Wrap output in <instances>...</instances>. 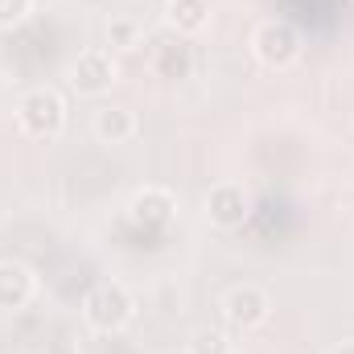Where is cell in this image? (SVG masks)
Listing matches in <instances>:
<instances>
[{
	"instance_id": "obj_1",
	"label": "cell",
	"mask_w": 354,
	"mask_h": 354,
	"mask_svg": "<svg viewBox=\"0 0 354 354\" xmlns=\"http://www.w3.org/2000/svg\"><path fill=\"white\" fill-rule=\"evenodd\" d=\"M83 322H87L91 334H103V338L124 334L136 322V297H132V288L120 284V280H99L83 297Z\"/></svg>"
},
{
	"instance_id": "obj_2",
	"label": "cell",
	"mask_w": 354,
	"mask_h": 354,
	"mask_svg": "<svg viewBox=\"0 0 354 354\" xmlns=\"http://www.w3.org/2000/svg\"><path fill=\"white\" fill-rule=\"evenodd\" d=\"M17 132L25 140H58L66 132V99L54 87H29L17 99Z\"/></svg>"
},
{
	"instance_id": "obj_3",
	"label": "cell",
	"mask_w": 354,
	"mask_h": 354,
	"mask_svg": "<svg viewBox=\"0 0 354 354\" xmlns=\"http://www.w3.org/2000/svg\"><path fill=\"white\" fill-rule=\"evenodd\" d=\"M248 46H252L256 62L268 66V71H288V66H297L301 54H305V37H301V29H297L288 17H264V21L252 29Z\"/></svg>"
},
{
	"instance_id": "obj_4",
	"label": "cell",
	"mask_w": 354,
	"mask_h": 354,
	"mask_svg": "<svg viewBox=\"0 0 354 354\" xmlns=\"http://www.w3.org/2000/svg\"><path fill=\"white\" fill-rule=\"evenodd\" d=\"M115 79H120V66H115L111 50L107 46H87L71 62V79L66 83H71V91L79 99H103L107 91L115 87Z\"/></svg>"
},
{
	"instance_id": "obj_5",
	"label": "cell",
	"mask_w": 354,
	"mask_h": 354,
	"mask_svg": "<svg viewBox=\"0 0 354 354\" xmlns=\"http://www.w3.org/2000/svg\"><path fill=\"white\" fill-rule=\"evenodd\" d=\"M206 223L214 231H239L252 218V194L243 189V181H214L206 189Z\"/></svg>"
},
{
	"instance_id": "obj_6",
	"label": "cell",
	"mask_w": 354,
	"mask_h": 354,
	"mask_svg": "<svg viewBox=\"0 0 354 354\" xmlns=\"http://www.w3.org/2000/svg\"><path fill=\"white\" fill-rule=\"evenodd\" d=\"M268 317H272V297H268L260 284H235L227 297H223V322L231 330H260Z\"/></svg>"
},
{
	"instance_id": "obj_7",
	"label": "cell",
	"mask_w": 354,
	"mask_h": 354,
	"mask_svg": "<svg viewBox=\"0 0 354 354\" xmlns=\"http://www.w3.org/2000/svg\"><path fill=\"white\" fill-rule=\"evenodd\" d=\"M174 214H177V198L165 185H145L128 198V223L140 227V231H161V227L174 223Z\"/></svg>"
},
{
	"instance_id": "obj_8",
	"label": "cell",
	"mask_w": 354,
	"mask_h": 354,
	"mask_svg": "<svg viewBox=\"0 0 354 354\" xmlns=\"http://www.w3.org/2000/svg\"><path fill=\"white\" fill-rule=\"evenodd\" d=\"M37 272L25 260H0V313H21L37 297Z\"/></svg>"
},
{
	"instance_id": "obj_9",
	"label": "cell",
	"mask_w": 354,
	"mask_h": 354,
	"mask_svg": "<svg viewBox=\"0 0 354 354\" xmlns=\"http://www.w3.org/2000/svg\"><path fill=\"white\" fill-rule=\"evenodd\" d=\"M91 132H95V140H99V145L120 149V145H132V140H136L140 120H136V111H132V107L103 103V107H95V115H91Z\"/></svg>"
},
{
	"instance_id": "obj_10",
	"label": "cell",
	"mask_w": 354,
	"mask_h": 354,
	"mask_svg": "<svg viewBox=\"0 0 354 354\" xmlns=\"http://www.w3.org/2000/svg\"><path fill=\"white\" fill-rule=\"evenodd\" d=\"M165 21H169V29H174L177 37H198V33H206V25H210V0H169L165 4Z\"/></svg>"
},
{
	"instance_id": "obj_11",
	"label": "cell",
	"mask_w": 354,
	"mask_h": 354,
	"mask_svg": "<svg viewBox=\"0 0 354 354\" xmlns=\"http://www.w3.org/2000/svg\"><path fill=\"white\" fill-rule=\"evenodd\" d=\"M153 71H157V79H169V83L189 79V75H194V50H189V41L177 37V41L157 46V50H153Z\"/></svg>"
},
{
	"instance_id": "obj_12",
	"label": "cell",
	"mask_w": 354,
	"mask_h": 354,
	"mask_svg": "<svg viewBox=\"0 0 354 354\" xmlns=\"http://www.w3.org/2000/svg\"><path fill=\"white\" fill-rule=\"evenodd\" d=\"M145 46V21L124 12L107 21V50H140Z\"/></svg>"
},
{
	"instance_id": "obj_13",
	"label": "cell",
	"mask_w": 354,
	"mask_h": 354,
	"mask_svg": "<svg viewBox=\"0 0 354 354\" xmlns=\"http://www.w3.org/2000/svg\"><path fill=\"white\" fill-rule=\"evenodd\" d=\"M181 346H185V354H235L231 334L218 330V326H198L189 334V342H181Z\"/></svg>"
},
{
	"instance_id": "obj_14",
	"label": "cell",
	"mask_w": 354,
	"mask_h": 354,
	"mask_svg": "<svg viewBox=\"0 0 354 354\" xmlns=\"http://www.w3.org/2000/svg\"><path fill=\"white\" fill-rule=\"evenodd\" d=\"M33 8H37V0H0V33L21 29L33 17Z\"/></svg>"
},
{
	"instance_id": "obj_15",
	"label": "cell",
	"mask_w": 354,
	"mask_h": 354,
	"mask_svg": "<svg viewBox=\"0 0 354 354\" xmlns=\"http://www.w3.org/2000/svg\"><path fill=\"white\" fill-rule=\"evenodd\" d=\"M41 354H83V346L71 342V338H54V342H46V351Z\"/></svg>"
},
{
	"instance_id": "obj_16",
	"label": "cell",
	"mask_w": 354,
	"mask_h": 354,
	"mask_svg": "<svg viewBox=\"0 0 354 354\" xmlns=\"http://www.w3.org/2000/svg\"><path fill=\"white\" fill-rule=\"evenodd\" d=\"M330 354H354V338H351V342H338Z\"/></svg>"
},
{
	"instance_id": "obj_17",
	"label": "cell",
	"mask_w": 354,
	"mask_h": 354,
	"mask_svg": "<svg viewBox=\"0 0 354 354\" xmlns=\"http://www.w3.org/2000/svg\"><path fill=\"white\" fill-rule=\"evenodd\" d=\"M153 354H185V346H165V351H153Z\"/></svg>"
}]
</instances>
